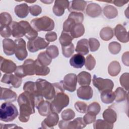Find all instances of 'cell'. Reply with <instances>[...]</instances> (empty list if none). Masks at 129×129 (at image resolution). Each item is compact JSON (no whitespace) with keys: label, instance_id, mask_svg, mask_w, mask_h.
<instances>
[{"label":"cell","instance_id":"obj_1","mask_svg":"<svg viewBox=\"0 0 129 129\" xmlns=\"http://www.w3.org/2000/svg\"><path fill=\"white\" fill-rule=\"evenodd\" d=\"M17 101L20 108L19 119L22 122H27L30 116L35 112L36 98L33 94L24 91L19 95Z\"/></svg>","mask_w":129,"mask_h":129},{"label":"cell","instance_id":"obj_2","mask_svg":"<svg viewBox=\"0 0 129 129\" xmlns=\"http://www.w3.org/2000/svg\"><path fill=\"white\" fill-rule=\"evenodd\" d=\"M37 93L44 97L47 100H52L56 94L55 90L52 84L46 80L38 79L35 82Z\"/></svg>","mask_w":129,"mask_h":129},{"label":"cell","instance_id":"obj_3","mask_svg":"<svg viewBox=\"0 0 129 129\" xmlns=\"http://www.w3.org/2000/svg\"><path fill=\"white\" fill-rule=\"evenodd\" d=\"M18 115V111L14 104L11 102L3 103L1 106L0 119L4 122L13 121Z\"/></svg>","mask_w":129,"mask_h":129},{"label":"cell","instance_id":"obj_4","mask_svg":"<svg viewBox=\"0 0 129 129\" xmlns=\"http://www.w3.org/2000/svg\"><path fill=\"white\" fill-rule=\"evenodd\" d=\"M31 25L37 31H50L54 28L53 20L46 16L32 19Z\"/></svg>","mask_w":129,"mask_h":129},{"label":"cell","instance_id":"obj_5","mask_svg":"<svg viewBox=\"0 0 129 129\" xmlns=\"http://www.w3.org/2000/svg\"><path fill=\"white\" fill-rule=\"evenodd\" d=\"M51 104L52 112L59 113L62 109L67 106L70 102L69 96L64 92L56 93Z\"/></svg>","mask_w":129,"mask_h":129},{"label":"cell","instance_id":"obj_6","mask_svg":"<svg viewBox=\"0 0 129 129\" xmlns=\"http://www.w3.org/2000/svg\"><path fill=\"white\" fill-rule=\"evenodd\" d=\"M83 118L77 117L72 121L61 120L58 123V126L61 129H80L86 127Z\"/></svg>","mask_w":129,"mask_h":129},{"label":"cell","instance_id":"obj_7","mask_svg":"<svg viewBox=\"0 0 129 129\" xmlns=\"http://www.w3.org/2000/svg\"><path fill=\"white\" fill-rule=\"evenodd\" d=\"M49 44V42L47 41L44 38L37 37L34 39L28 41L27 43V48L30 52L34 53L39 50L47 47Z\"/></svg>","mask_w":129,"mask_h":129},{"label":"cell","instance_id":"obj_8","mask_svg":"<svg viewBox=\"0 0 129 129\" xmlns=\"http://www.w3.org/2000/svg\"><path fill=\"white\" fill-rule=\"evenodd\" d=\"M93 84L100 93L105 90H112L114 87V83L111 80L97 77L95 75L93 76Z\"/></svg>","mask_w":129,"mask_h":129},{"label":"cell","instance_id":"obj_9","mask_svg":"<svg viewBox=\"0 0 129 129\" xmlns=\"http://www.w3.org/2000/svg\"><path fill=\"white\" fill-rule=\"evenodd\" d=\"M15 54L16 57L19 60H24L28 55L27 51L26 48V42L23 38L15 39Z\"/></svg>","mask_w":129,"mask_h":129},{"label":"cell","instance_id":"obj_10","mask_svg":"<svg viewBox=\"0 0 129 129\" xmlns=\"http://www.w3.org/2000/svg\"><path fill=\"white\" fill-rule=\"evenodd\" d=\"M77 76L75 74L70 73L66 75L63 80H62L63 87L64 90L73 92L76 90Z\"/></svg>","mask_w":129,"mask_h":129},{"label":"cell","instance_id":"obj_11","mask_svg":"<svg viewBox=\"0 0 129 129\" xmlns=\"http://www.w3.org/2000/svg\"><path fill=\"white\" fill-rule=\"evenodd\" d=\"M1 82L11 85L15 88H19L22 82V79L16 75L11 74H6L4 75L1 79Z\"/></svg>","mask_w":129,"mask_h":129},{"label":"cell","instance_id":"obj_12","mask_svg":"<svg viewBox=\"0 0 129 129\" xmlns=\"http://www.w3.org/2000/svg\"><path fill=\"white\" fill-rule=\"evenodd\" d=\"M59 120L58 115L56 112H51L41 122L42 128H53Z\"/></svg>","mask_w":129,"mask_h":129},{"label":"cell","instance_id":"obj_13","mask_svg":"<svg viewBox=\"0 0 129 129\" xmlns=\"http://www.w3.org/2000/svg\"><path fill=\"white\" fill-rule=\"evenodd\" d=\"M70 2L66 0H56L54 2L52 11L55 15L58 17L61 16L64 13L66 9L69 8Z\"/></svg>","mask_w":129,"mask_h":129},{"label":"cell","instance_id":"obj_14","mask_svg":"<svg viewBox=\"0 0 129 129\" xmlns=\"http://www.w3.org/2000/svg\"><path fill=\"white\" fill-rule=\"evenodd\" d=\"M17 68L16 64L12 60L1 56V70L2 72L11 74L15 72Z\"/></svg>","mask_w":129,"mask_h":129},{"label":"cell","instance_id":"obj_15","mask_svg":"<svg viewBox=\"0 0 129 129\" xmlns=\"http://www.w3.org/2000/svg\"><path fill=\"white\" fill-rule=\"evenodd\" d=\"M114 32L116 38L121 42L126 43L128 41V32L122 25H117L114 29Z\"/></svg>","mask_w":129,"mask_h":129},{"label":"cell","instance_id":"obj_16","mask_svg":"<svg viewBox=\"0 0 129 129\" xmlns=\"http://www.w3.org/2000/svg\"><path fill=\"white\" fill-rule=\"evenodd\" d=\"M19 23L23 27L25 31V36L29 40L34 39L38 37L37 31L32 27L29 22L26 21H21Z\"/></svg>","mask_w":129,"mask_h":129},{"label":"cell","instance_id":"obj_17","mask_svg":"<svg viewBox=\"0 0 129 129\" xmlns=\"http://www.w3.org/2000/svg\"><path fill=\"white\" fill-rule=\"evenodd\" d=\"M17 97V94L12 90L1 87V100H4L6 102H12L16 100Z\"/></svg>","mask_w":129,"mask_h":129},{"label":"cell","instance_id":"obj_18","mask_svg":"<svg viewBox=\"0 0 129 129\" xmlns=\"http://www.w3.org/2000/svg\"><path fill=\"white\" fill-rule=\"evenodd\" d=\"M77 94L80 99L88 100L92 98L93 91L92 88L89 86H81L77 89Z\"/></svg>","mask_w":129,"mask_h":129},{"label":"cell","instance_id":"obj_19","mask_svg":"<svg viewBox=\"0 0 129 129\" xmlns=\"http://www.w3.org/2000/svg\"><path fill=\"white\" fill-rule=\"evenodd\" d=\"M22 66V68L25 75L33 76L35 75V60L31 58L25 60Z\"/></svg>","mask_w":129,"mask_h":129},{"label":"cell","instance_id":"obj_20","mask_svg":"<svg viewBox=\"0 0 129 129\" xmlns=\"http://www.w3.org/2000/svg\"><path fill=\"white\" fill-rule=\"evenodd\" d=\"M102 12L101 7L96 3L89 4L86 9V13L88 16L92 18H96L99 16Z\"/></svg>","mask_w":129,"mask_h":129},{"label":"cell","instance_id":"obj_21","mask_svg":"<svg viewBox=\"0 0 129 129\" xmlns=\"http://www.w3.org/2000/svg\"><path fill=\"white\" fill-rule=\"evenodd\" d=\"M86 5L87 3L84 1L75 0L71 2V4H70L68 10L71 13L73 12H81L85 10Z\"/></svg>","mask_w":129,"mask_h":129},{"label":"cell","instance_id":"obj_22","mask_svg":"<svg viewBox=\"0 0 129 129\" xmlns=\"http://www.w3.org/2000/svg\"><path fill=\"white\" fill-rule=\"evenodd\" d=\"M10 26L12 30V36L14 37L20 38L25 36L24 29L19 22L13 21Z\"/></svg>","mask_w":129,"mask_h":129},{"label":"cell","instance_id":"obj_23","mask_svg":"<svg viewBox=\"0 0 129 129\" xmlns=\"http://www.w3.org/2000/svg\"><path fill=\"white\" fill-rule=\"evenodd\" d=\"M3 51L7 55H12L15 53V42L11 39L6 38L3 40Z\"/></svg>","mask_w":129,"mask_h":129},{"label":"cell","instance_id":"obj_24","mask_svg":"<svg viewBox=\"0 0 129 129\" xmlns=\"http://www.w3.org/2000/svg\"><path fill=\"white\" fill-rule=\"evenodd\" d=\"M85 58L83 55L77 53L72 56L70 59V65L76 69H80L85 64Z\"/></svg>","mask_w":129,"mask_h":129},{"label":"cell","instance_id":"obj_25","mask_svg":"<svg viewBox=\"0 0 129 129\" xmlns=\"http://www.w3.org/2000/svg\"><path fill=\"white\" fill-rule=\"evenodd\" d=\"M75 51L79 54L84 55L89 53L88 40L87 39H82L77 42Z\"/></svg>","mask_w":129,"mask_h":129},{"label":"cell","instance_id":"obj_26","mask_svg":"<svg viewBox=\"0 0 129 129\" xmlns=\"http://www.w3.org/2000/svg\"><path fill=\"white\" fill-rule=\"evenodd\" d=\"M36 108L38 109L39 114L43 116H46L52 112L51 109V104L48 101H42L37 106Z\"/></svg>","mask_w":129,"mask_h":129},{"label":"cell","instance_id":"obj_27","mask_svg":"<svg viewBox=\"0 0 129 129\" xmlns=\"http://www.w3.org/2000/svg\"><path fill=\"white\" fill-rule=\"evenodd\" d=\"M15 14L20 18H26L29 13V7L26 3L17 5L14 9Z\"/></svg>","mask_w":129,"mask_h":129},{"label":"cell","instance_id":"obj_28","mask_svg":"<svg viewBox=\"0 0 129 129\" xmlns=\"http://www.w3.org/2000/svg\"><path fill=\"white\" fill-rule=\"evenodd\" d=\"M77 81L81 86H89L91 81V75L87 72H81L77 76Z\"/></svg>","mask_w":129,"mask_h":129},{"label":"cell","instance_id":"obj_29","mask_svg":"<svg viewBox=\"0 0 129 129\" xmlns=\"http://www.w3.org/2000/svg\"><path fill=\"white\" fill-rule=\"evenodd\" d=\"M100 97L101 101L105 104H110L112 103L115 98L114 92L112 90H105L101 92Z\"/></svg>","mask_w":129,"mask_h":129},{"label":"cell","instance_id":"obj_30","mask_svg":"<svg viewBox=\"0 0 129 129\" xmlns=\"http://www.w3.org/2000/svg\"><path fill=\"white\" fill-rule=\"evenodd\" d=\"M102 115L104 120L110 123L113 124L117 119L116 112L112 108H108L105 110Z\"/></svg>","mask_w":129,"mask_h":129},{"label":"cell","instance_id":"obj_31","mask_svg":"<svg viewBox=\"0 0 129 129\" xmlns=\"http://www.w3.org/2000/svg\"><path fill=\"white\" fill-rule=\"evenodd\" d=\"M85 33V28L82 23L75 24L70 32V34L73 38H79L84 35Z\"/></svg>","mask_w":129,"mask_h":129},{"label":"cell","instance_id":"obj_32","mask_svg":"<svg viewBox=\"0 0 129 129\" xmlns=\"http://www.w3.org/2000/svg\"><path fill=\"white\" fill-rule=\"evenodd\" d=\"M35 75L37 76H46L50 72V69L47 66L40 63L37 59L35 60Z\"/></svg>","mask_w":129,"mask_h":129},{"label":"cell","instance_id":"obj_33","mask_svg":"<svg viewBox=\"0 0 129 129\" xmlns=\"http://www.w3.org/2000/svg\"><path fill=\"white\" fill-rule=\"evenodd\" d=\"M104 16L109 19L115 18L118 15L117 9L111 5H107L104 7L103 10Z\"/></svg>","mask_w":129,"mask_h":129},{"label":"cell","instance_id":"obj_34","mask_svg":"<svg viewBox=\"0 0 129 129\" xmlns=\"http://www.w3.org/2000/svg\"><path fill=\"white\" fill-rule=\"evenodd\" d=\"M120 70L121 67L120 63L116 60L111 62L108 67V74L112 77H115L118 75Z\"/></svg>","mask_w":129,"mask_h":129},{"label":"cell","instance_id":"obj_35","mask_svg":"<svg viewBox=\"0 0 129 129\" xmlns=\"http://www.w3.org/2000/svg\"><path fill=\"white\" fill-rule=\"evenodd\" d=\"M73 39L74 38L69 32L62 30L59 38V41L61 46H66L71 44Z\"/></svg>","mask_w":129,"mask_h":129},{"label":"cell","instance_id":"obj_36","mask_svg":"<svg viewBox=\"0 0 129 129\" xmlns=\"http://www.w3.org/2000/svg\"><path fill=\"white\" fill-rule=\"evenodd\" d=\"M23 90L33 94L36 97L41 96L37 93L35 82L32 81H28L26 82L23 86Z\"/></svg>","mask_w":129,"mask_h":129},{"label":"cell","instance_id":"obj_37","mask_svg":"<svg viewBox=\"0 0 129 129\" xmlns=\"http://www.w3.org/2000/svg\"><path fill=\"white\" fill-rule=\"evenodd\" d=\"M113 29L109 27L103 28L100 32V37L104 41H108L113 37Z\"/></svg>","mask_w":129,"mask_h":129},{"label":"cell","instance_id":"obj_38","mask_svg":"<svg viewBox=\"0 0 129 129\" xmlns=\"http://www.w3.org/2000/svg\"><path fill=\"white\" fill-rule=\"evenodd\" d=\"M94 129H111L113 127V124L110 123L104 120L97 119L94 122Z\"/></svg>","mask_w":129,"mask_h":129},{"label":"cell","instance_id":"obj_39","mask_svg":"<svg viewBox=\"0 0 129 129\" xmlns=\"http://www.w3.org/2000/svg\"><path fill=\"white\" fill-rule=\"evenodd\" d=\"M12 18L11 15L7 12H2L0 14L1 27L10 26L12 23Z\"/></svg>","mask_w":129,"mask_h":129},{"label":"cell","instance_id":"obj_40","mask_svg":"<svg viewBox=\"0 0 129 129\" xmlns=\"http://www.w3.org/2000/svg\"><path fill=\"white\" fill-rule=\"evenodd\" d=\"M114 92L115 95V100L117 102L123 101L126 99V98L127 97V92H126L122 88H117Z\"/></svg>","mask_w":129,"mask_h":129},{"label":"cell","instance_id":"obj_41","mask_svg":"<svg viewBox=\"0 0 129 129\" xmlns=\"http://www.w3.org/2000/svg\"><path fill=\"white\" fill-rule=\"evenodd\" d=\"M37 59L40 63L45 66L49 65L52 61V58L47 54L45 51L40 52L38 54Z\"/></svg>","mask_w":129,"mask_h":129},{"label":"cell","instance_id":"obj_42","mask_svg":"<svg viewBox=\"0 0 129 129\" xmlns=\"http://www.w3.org/2000/svg\"><path fill=\"white\" fill-rule=\"evenodd\" d=\"M101 107L100 104L98 102H94L87 106V112L96 115L99 113Z\"/></svg>","mask_w":129,"mask_h":129},{"label":"cell","instance_id":"obj_43","mask_svg":"<svg viewBox=\"0 0 129 129\" xmlns=\"http://www.w3.org/2000/svg\"><path fill=\"white\" fill-rule=\"evenodd\" d=\"M96 60L95 58L91 54H89L85 58V66L86 68L89 71H91L94 68Z\"/></svg>","mask_w":129,"mask_h":129},{"label":"cell","instance_id":"obj_44","mask_svg":"<svg viewBox=\"0 0 129 129\" xmlns=\"http://www.w3.org/2000/svg\"><path fill=\"white\" fill-rule=\"evenodd\" d=\"M61 48L62 54L67 58L71 57L74 52L75 47L73 43H72L68 46H61Z\"/></svg>","mask_w":129,"mask_h":129},{"label":"cell","instance_id":"obj_45","mask_svg":"<svg viewBox=\"0 0 129 129\" xmlns=\"http://www.w3.org/2000/svg\"><path fill=\"white\" fill-rule=\"evenodd\" d=\"M45 52L52 59L57 57L59 54V51L57 47L54 45H50L47 47Z\"/></svg>","mask_w":129,"mask_h":129},{"label":"cell","instance_id":"obj_46","mask_svg":"<svg viewBox=\"0 0 129 129\" xmlns=\"http://www.w3.org/2000/svg\"><path fill=\"white\" fill-rule=\"evenodd\" d=\"M121 49V45L115 41L111 42L109 44L108 49L110 52L113 54H118Z\"/></svg>","mask_w":129,"mask_h":129},{"label":"cell","instance_id":"obj_47","mask_svg":"<svg viewBox=\"0 0 129 129\" xmlns=\"http://www.w3.org/2000/svg\"><path fill=\"white\" fill-rule=\"evenodd\" d=\"M61 118L63 120H70L73 119L75 116V112L71 109L69 108L63 110L61 114Z\"/></svg>","mask_w":129,"mask_h":129},{"label":"cell","instance_id":"obj_48","mask_svg":"<svg viewBox=\"0 0 129 129\" xmlns=\"http://www.w3.org/2000/svg\"><path fill=\"white\" fill-rule=\"evenodd\" d=\"M88 45L91 52L97 51L100 47V42L95 38H90L88 40Z\"/></svg>","mask_w":129,"mask_h":129},{"label":"cell","instance_id":"obj_49","mask_svg":"<svg viewBox=\"0 0 129 129\" xmlns=\"http://www.w3.org/2000/svg\"><path fill=\"white\" fill-rule=\"evenodd\" d=\"M68 18L74 20L77 24L82 23L84 20V15L81 12H71L68 16Z\"/></svg>","mask_w":129,"mask_h":129},{"label":"cell","instance_id":"obj_50","mask_svg":"<svg viewBox=\"0 0 129 129\" xmlns=\"http://www.w3.org/2000/svg\"><path fill=\"white\" fill-rule=\"evenodd\" d=\"M75 107L77 111L80 113H85L87 111V105L82 101H77L75 103Z\"/></svg>","mask_w":129,"mask_h":129},{"label":"cell","instance_id":"obj_51","mask_svg":"<svg viewBox=\"0 0 129 129\" xmlns=\"http://www.w3.org/2000/svg\"><path fill=\"white\" fill-rule=\"evenodd\" d=\"M0 34L2 37L8 38L12 35V32L10 26L0 27Z\"/></svg>","mask_w":129,"mask_h":129},{"label":"cell","instance_id":"obj_52","mask_svg":"<svg viewBox=\"0 0 129 129\" xmlns=\"http://www.w3.org/2000/svg\"><path fill=\"white\" fill-rule=\"evenodd\" d=\"M119 81L121 86L127 91L128 89V73H126L123 74L120 76Z\"/></svg>","mask_w":129,"mask_h":129},{"label":"cell","instance_id":"obj_53","mask_svg":"<svg viewBox=\"0 0 129 129\" xmlns=\"http://www.w3.org/2000/svg\"><path fill=\"white\" fill-rule=\"evenodd\" d=\"M41 8L36 5H34L29 7V12L33 16H37L41 13Z\"/></svg>","mask_w":129,"mask_h":129},{"label":"cell","instance_id":"obj_54","mask_svg":"<svg viewBox=\"0 0 129 129\" xmlns=\"http://www.w3.org/2000/svg\"><path fill=\"white\" fill-rule=\"evenodd\" d=\"M83 120L84 122L87 124H90L94 122L96 120V115L87 112L84 116H83Z\"/></svg>","mask_w":129,"mask_h":129},{"label":"cell","instance_id":"obj_55","mask_svg":"<svg viewBox=\"0 0 129 129\" xmlns=\"http://www.w3.org/2000/svg\"><path fill=\"white\" fill-rule=\"evenodd\" d=\"M45 40L48 42H53L57 39V34L55 32H49L45 34Z\"/></svg>","mask_w":129,"mask_h":129},{"label":"cell","instance_id":"obj_56","mask_svg":"<svg viewBox=\"0 0 129 129\" xmlns=\"http://www.w3.org/2000/svg\"><path fill=\"white\" fill-rule=\"evenodd\" d=\"M15 75L21 78L26 77L23 70L22 66H19L17 67L16 70L15 72Z\"/></svg>","mask_w":129,"mask_h":129},{"label":"cell","instance_id":"obj_57","mask_svg":"<svg viewBox=\"0 0 129 129\" xmlns=\"http://www.w3.org/2000/svg\"><path fill=\"white\" fill-rule=\"evenodd\" d=\"M122 61L123 64L126 66H128V52H124L122 56Z\"/></svg>","mask_w":129,"mask_h":129},{"label":"cell","instance_id":"obj_58","mask_svg":"<svg viewBox=\"0 0 129 129\" xmlns=\"http://www.w3.org/2000/svg\"><path fill=\"white\" fill-rule=\"evenodd\" d=\"M128 2V1H113L111 2H109V3H113L115 6L117 7H122L125 4Z\"/></svg>","mask_w":129,"mask_h":129},{"label":"cell","instance_id":"obj_59","mask_svg":"<svg viewBox=\"0 0 129 129\" xmlns=\"http://www.w3.org/2000/svg\"><path fill=\"white\" fill-rule=\"evenodd\" d=\"M22 128L21 127L18 126L15 124H4L3 127H1V128Z\"/></svg>","mask_w":129,"mask_h":129},{"label":"cell","instance_id":"obj_60","mask_svg":"<svg viewBox=\"0 0 129 129\" xmlns=\"http://www.w3.org/2000/svg\"><path fill=\"white\" fill-rule=\"evenodd\" d=\"M41 2L46 4H50L53 2V1H41Z\"/></svg>","mask_w":129,"mask_h":129},{"label":"cell","instance_id":"obj_61","mask_svg":"<svg viewBox=\"0 0 129 129\" xmlns=\"http://www.w3.org/2000/svg\"><path fill=\"white\" fill-rule=\"evenodd\" d=\"M36 1H32V2H29V1H26V2L27 3H34Z\"/></svg>","mask_w":129,"mask_h":129}]
</instances>
